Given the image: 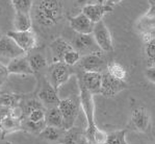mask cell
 Returning a JSON list of instances; mask_svg holds the SVG:
<instances>
[{
	"mask_svg": "<svg viewBox=\"0 0 155 144\" xmlns=\"http://www.w3.org/2000/svg\"><path fill=\"white\" fill-rule=\"evenodd\" d=\"M64 8L61 0H38L35 6V18L40 25L51 27L63 18Z\"/></svg>",
	"mask_w": 155,
	"mask_h": 144,
	"instance_id": "obj_1",
	"label": "cell"
},
{
	"mask_svg": "<svg viewBox=\"0 0 155 144\" xmlns=\"http://www.w3.org/2000/svg\"><path fill=\"white\" fill-rule=\"evenodd\" d=\"M78 81V87H79V100H80V107H81L83 113H84L85 119H87V128H85L84 135L87 139L92 143L93 135L95 131L97 129L96 122H95V104L94 98L90 91H87L84 88V86ZM93 144V143H92Z\"/></svg>",
	"mask_w": 155,
	"mask_h": 144,
	"instance_id": "obj_2",
	"label": "cell"
},
{
	"mask_svg": "<svg viewBox=\"0 0 155 144\" xmlns=\"http://www.w3.org/2000/svg\"><path fill=\"white\" fill-rule=\"evenodd\" d=\"M57 107H58L59 111L61 113V116H63L64 129L68 131V129H72L78 115H79L80 109H81L79 96L71 95L65 99H61Z\"/></svg>",
	"mask_w": 155,
	"mask_h": 144,
	"instance_id": "obj_3",
	"label": "cell"
},
{
	"mask_svg": "<svg viewBox=\"0 0 155 144\" xmlns=\"http://www.w3.org/2000/svg\"><path fill=\"white\" fill-rule=\"evenodd\" d=\"M71 74V69L68 65L63 61H55L48 66L47 83L58 91V89L69 81Z\"/></svg>",
	"mask_w": 155,
	"mask_h": 144,
	"instance_id": "obj_4",
	"label": "cell"
},
{
	"mask_svg": "<svg viewBox=\"0 0 155 144\" xmlns=\"http://www.w3.org/2000/svg\"><path fill=\"white\" fill-rule=\"evenodd\" d=\"M92 36L96 42L97 46L101 51H113L114 44H113V38L111 33L109 32L108 27L103 20L95 23L94 28H93Z\"/></svg>",
	"mask_w": 155,
	"mask_h": 144,
	"instance_id": "obj_5",
	"label": "cell"
},
{
	"mask_svg": "<svg viewBox=\"0 0 155 144\" xmlns=\"http://www.w3.org/2000/svg\"><path fill=\"white\" fill-rule=\"evenodd\" d=\"M80 69L84 72H100L103 73V70L106 69V63L104 57L101 54V51L93 52V53L81 56L78 62Z\"/></svg>",
	"mask_w": 155,
	"mask_h": 144,
	"instance_id": "obj_6",
	"label": "cell"
},
{
	"mask_svg": "<svg viewBox=\"0 0 155 144\" xmlns=\"http://www.w3.org/2000/svg\"><path fill=\"white\" fill-rule=\"evenodd\" d=\"M24 54H26V52L23 51L8 35L0 37V62L4 59L8 60V63L11 60Z\"/></svg>",
	"mask_w": 155,
	"mask_h": 144,
	"instance_id": "obj_7",
	"label": "cell"
},
{
	"mask_svg": "<svg viewBox=\"0 0 155 144\" xmlns=\"http://www.w3.org/2000/svg\"><path fill=\"white\" fill-rule=\"evenodd\" d=\"M8 35L17 43L19 47L24 52H27L29 50H32L33 48L37 46L38 39L37 35L32 29L25 30V32H16L12 30Z\"/></svg>",
	"mask_w": 155,
	"mask_h": 144,
	"instance_id": "obj_8",
	"label": "cell"
},
{
	"mask_svg": "<svg viewBox=\"0 0 155 144\" xmlns=\"http://www.w3.org/2000/svg\"><path fill=\"white\" fill-rule=\"evenodd\" d=\"M73 49H75L77 52H79L80 56L93 53V52L101 51L99 47L97 46L92 33L90 35H82V33H77L74 39V43L72 45Z\"/></svg>",
	"mask_w": 155,
	"mask_h": 144,
	"instance_id": "obj_9",
	"label": "cell"
},
{
	"mask_svg": "<svg viewBox=\"0 0 155 144\" xmlns=\"http://www.w3.org/2000/svg\"><path fill=\"white\" fill-rule=\"evenodd\" d=\"M125 88V81H121L111 77L107 72L102 73L101 89H100V94L101 95L105 96V97H114V95H117Z\"/></svg>",
	"mask_w": 155,
	"mask_h": 144,
	"instance_id": "obj_10",
	"label": "cell"
},
{
	"mask_svg": "<svg viewBox=\"0 0 155 144\" xmlns=\"http://www.w3.org/2000/svg\"><path fill=\"white\" fill-rule=\"evenodd\" d=\"M113 6L107 5L105 3H89L83 6L81 13L87 16L95 24L103 20V17L106 14L113 13Z\"/></svg>",
	"mask_w": 155,
	"mask_h": 144,
	"instance_id": "obj_11",
	"label": "cell"
},
{
	"mask_svg": "<svg viewBox=\"0 0 155 144\" xmlns=\"http://www.w3.org/2000/svg\"><path fill=\"white\" fill-rule=\"evenodd\" d=\"M101 77L102 73L100 72H84L78 76V81L84 86L87 91H90L93 95L100 94L101 89Z\"/></svg>",
	"mask_w": 155,
	"mask_h": 144,
	"instance_id": "obj_12",
	"label": "cell"
},
{
	"mask_svg": "<svg viewBox=\"0 0 155 144\" xmlns=\"http://www.w3.org/2000/svg\"><path fill=\"white\" fill-rule=\"evenodd\" d=\"M69 24H70V27L76 33H82V35H90V33H92L93 28H94L95 25L82 13L78 14L76 16L70 17L69 18Z\"/></svg>",
	"mask_w": 155,
	"mask_h": 144,
	"instance_id": "obj_13",
	"label": "cell"
},
{
	"mask_svg": "<svg viewBox=\"0 0 155 144\" xmlns=\"http://www.w3.org/2000/svg\"><path fill=\"white\" fill-rule=\"evenodd\" d=\"M131 123L133 128L140 133H145L151 123L150 115L144 108H135L131 112Z\"/></svg>",
	"mask_w": 155,
	"mask_h": 144,
	"instance_id": "obj_14",
	"label": "cell"
},
{
	"mask_svg": "<svg viewBox=\"0 0 155 144\" xmlns=\"http://www.w3.org/2000/svg\"><path fill=\"white\" fill-rule=\"evenodd\" d=\"M38 99L41 101L43 107H46L47 109L52 107H57L61 101L57 90L54 89L51 85H49L48 83L38 93Z\"/></svg>",
	"mask_w": 155,
	"mask_h": 144,
	"instance_id": "obj_15",
	"label": "cell"
},
{
	"mask_svg": "<svg viewBox=\"0 0 155 144\" xmlns=\"http://www.w3.org/2000/svg\"><path fill=\"white\" fill-rule=\"evenodd\" d=\"M6 67L8 69L9 74H16V75H30L33 72L28 63L27 56H20L18 57L11 60Z\"/></svg>",
	"mask_w": 155,
	"mask_h": 144,
	"instance_id": "obj_16",
	"label": "cell"
},
{
	"mask_svg": "<svg viewBox=\"0 0 155 144\" xmlns=\"http://www.w3.org/2000/svg\"><path fill=\"white\" fill-rule=\"evenodd\" d=\"M45 123L46 126H52L56 129H64V120L61 113L59 111L58 107H52L48 108L45 111Z\"/></svg>",
	"mask_w": 155,
	"mask_h": 144,
	"instance_id": "obj_17",
	"label": "cell"
},
{
	"mask_svg": "<svg viewBox=\"0 0 155 144\" xmlns=\"http://www.w3.org/2000/svg\"><path fill=\"white\" fill-rule=\"evenodd\" d=\"M23 129L22 121L18 119H15L13 117L8 116L6 118L0 121V133H1V138L3 139L5 136L9 135L15 132H19Z\"/></svg>",
	"mask_w": 155,
	"mask_h": 144,
	"instance_id": "obj_18",
	"label": "cell"
},
{
	"mask_svg": "<svg viewBox=\"0 0 155 144\" xmlns=\"http://www.w3.org/2000/svg\"><path fill=\"white\" fill-rule=\"evenodd\" d=\"M13 24L16 32H25V30L32 29L31 16H30V14L15 12Z\"/></svg>",
	"mask_w": 155,
	"mask_h": 144,
	"instance_id": "obj_19",
	"label": "cell"
},
{
	"mask_svg": "<svg viewBox=\"0 0 155 144\" xmlns=\"http://www.w3.org/2000/svg\"><path fill=\"white\" fill-rule=\"evenodd\" d=\"M50 49H51V52L53 54L55 61H61L63 60L64 54L66 53L67 51L73 49L72 45L69 44L67 41L63 40L61 38H58V39L54 40L53 42L50 45Z\"/></svg>",
	"mask_w": 155,
	"mask_h": 144,
	"instance_id": "obj_20",
	"label": "cell"
},
{
	"mask_svg": "<svg viewBox=\"0 0 155 144\" xmlns=\"http://www.w3.org/2000/svg\"><path fill=\"white\" fill-rule=\"evenodd\" d=\"M106 71L111 77L121 81H126L127 70L123 65H121L118 62H110V63L106 64Z\"/></svg>",
	"mask_w": 155,
	"mask_h": 144,
	"instance_id": "obj_21",
	"label": "cell"
},
{
	"mask_svg": "<svg viewBox=\"0 0 155 144\" xmlns=\"http://www.w3.org/2000/svg\"><path fill=\"white\" fill-rule=\"evenodd\" d=\"M28 63H29V66L31 68L32 72H39L44 70L45 68L48 67V62H47L46 57H45L43 54L40 53H33L31 56H28Z\"/></svg>",
	"mask_w": 155,
	"mask_h": 144,
	"instance_id": "obj_22",
	"label": "cell"
},
{
	"mask_svg": "<svg viewBox=\"0 0 155 144\" xmlns=\"http://www.w3.org/2000/svg\"><path fill=\"white\" fill-rule=\"evenodd\" d=\"M65 133V129H56L52 126H45L44 129L39 134L40 137H42L45 140L51 141V142H56L61 141L63 138V135Z\"/></svg>",
	"mask_w": 155,
	"mask_h": 144,
	"instance_id": "obj_23",
	"label": "cell"
},
{
	"mask_svg": "<svg viewBox=\"0 0 155 144\" xmlns=\"http://www.w3.org/2000/svg\"><path fill=\"white\" fill-rule=\"evenodd\" d=\"M126 134L127 132L125 129H118L108 133L106 144H129L126 140Z\"/></svg>",
	"mask_w": 155,
	"mask_h": 144,
	"instance_id": "obj_24",
	"label": "cell"
},
{
	"mask_svg": "<svg viewBox=\"0 0 155 144\" xmlns=\"http://www.w3.org/2000/svg\"><path fill=\"white\" fill-rule=\"evenodd\" d=\"M12 5L15 9V12L30 14L32 9V0H11Z\"/></svg>",
	"mask_w": 155,
	"mask_h": 144,
	"instance_id": "obj_25",
	"label": "cell"
},
{
	"mask_svg": "<svg viewBox=\"0 0 155 144\" xmlns=\"http://www.w3.org/2000/svg\"><path fill=\"white\" fill-rule=\"evenodd\" d=\"M80 57H81V56H80L79 52H77L75 49H71L64 54L61 61H63L66 65H68L69 67H71V66L77 65L80 60Z\"/></svg>",
	"mask_w": 155,
	"mask_h": 144,
	"instance_id": "obj_26",
	"label": "cell"
},
{
	"mask_svg": "<svg viewBox=\"0 0 155 144\" xmlns=\"http://www.w3.org/2000/svg\"><path fill=\"white\" fill-rule=\"evenodd\" d=\"M145 52H146L149 67L154 66V61H155V42H154V40L145 42Z\"/></svg>",
	"mask_w": 155,
	"mask_h": 144,
	"instance_id": "obj_27",
	"label": "cell"
},
{
	"mask_svg": "<svg viewBox=\"0 0 155 144\" xmlns=\"http://www.w3.org/2000/svg\"><path fill=\"white\" fill-rule=\"evenodd\" d=\"M18 105L17 101V97L12 94H8V93H3L0 94V107L4 108H13Z\"/></svg>",
	"mask_w": 155,
	"mask_h": 144,
	"instance_id": "obj_28",
	"label": "cell"
},
{
	"mask_svg": "<svg viewBox=\"0 0 155 144\" xmlns=\"http://www.w3.org/2000/svg\"><path fill=\"white\" fill-rule=\"evenodd\" d=\"M26 119L30 122H42L45 121V111L43 109H37V110H33L29 113V114L26 116Z\"/></svg>",
	"mask_w": 155,
	"mask_h": 144,
	"instance_id": "obj_29",
	"label": "cell"
},
{
	"mask_svg": "<svg viewBox=\"0 0 155 144\" xmlns=\"http://www.w3.org/2000/svg\"><path fill=\"white\" fill-rule=\"evenodd\" d=\"M106 140H107V133L97 128L94 135H93L92 143L93 144H106Z\"/></svg>",
	"mask_w": 155,
	"mask_h": 144,
	"instance_id": "obj_30",
	"label": "cell"
},
{
	"mask_svg": "<svg viewBox=\"0 0 155 144\" xmlns=\"http://www.w3.org/2000/svg\"><path fill=\"white\" fill-rule=\"evenodd\" d=\"M37 109H43V105L41 104L39 99H32V100H29V101L26 102L25 105V108H23V111L26 114L27 116L30 112L33 111V110H37Z\"/></svg>",
	"mask_w": 155,
	"mask_h": 144,
	"instance_id": "obj_31",
	"label": "cell"
},
{
	"mask_svg": "<svg viewBox=\"0 0 155 144\" xmlns=\"http://www.w3.org/2000/svg\"><path fill=\"white\" fill-rule=\"evenodd\" d=\"M8 76H9V72L6 65H4L3 63L0 62V87L5 83L6 80L8 78Z\"/></svg>",
	"mask_w": 155,
	"mask_h": 144,
	"instance_id": "obj_32",
	"label": "cell"
},
{
	"mask_svg": "<svg viewBox=\"0 0 155 144\" xmlns=\"http://www.w3.org/2000/svg\"><path fill=\"white\" fill-rule=\"evenodd\" d=\"M145 76L150 83L154 84L155 83V66H151L149 67L145 70Z\"/></svg>",
	"mask_w": 155,
	"mask_h": 144,
	"instance_id": "obj_33",
	"label": "cell"
},
{
	"mask_svg": "<svg viewBox=\"0 0 155 144\" xmlns=\"http://www.w3.org/2000/svg\"><path fill=\"white\" fill-rule=\"evenodd\" d=\"M11 109L12 108H4L0 107V121L3 120L6 117L11 116Z\"/></svg>",
	"mask_w": 155,
	"mask_h": 144,
	"instance_id": "obj_34",
	"label": "cell"
},
{
	"mask_svg": "<svg viewBox=\"0 0 155 144\" xmlns=\"http://www.w3.org/2000/svg\"><path fill=\"white\" fill-rule=\"evenodd\" d=\"M121 1H123V0H105V1H104V3L107 4V5L113 6V5H116V4L120 3Z\"/></svg>",
	"mask_w": 155,
	"mask_h": 144,
	"instance_id": "obj_35",
	"label": "cell"
},
{
	"mask_svg": "<svg viewBox=\"0 0 155 144\" xmlns=\"http://www.w3.org/2000/svg\"><path fill=\"white\" fill-rule=\"evenodd\" d=\"M91 0H77V2L79 4H84V5H87V4H89V2Z\"/></svg>",
	"mask_w": 155,
	"mask_h": 144,
	"instance_id": "obj_36",
	"label": "cell"
},
{
	"mask_svg": "<svg viewBox=\"0 0 155 144\" xmlns=\"http://www.w3.org/2000/svg\"><path fill=\"white\" fill-rule=\"evenodd\" d=\"M150 6H154L155 5V0H148Z\"/></svg>",
	"mask_w": 155,
	"mask_h": 144,
	"instance_id": "obj_37",
	"label": "cell"
},
{
	"mask_svg": "<svg viewBox=\"0 0 155 144\" xmlns=\"http://www.w3.org/2000/svg\"><path fill=\"white\" fill-rule=\"evenodd\" d=\"M105 0H97V3H104Z\"/></svg>",
	"mask_w": 155,
	"mask_h": 144,
	"instance_id": "obj_38",
	"label": "cell"
}]
</instances>
